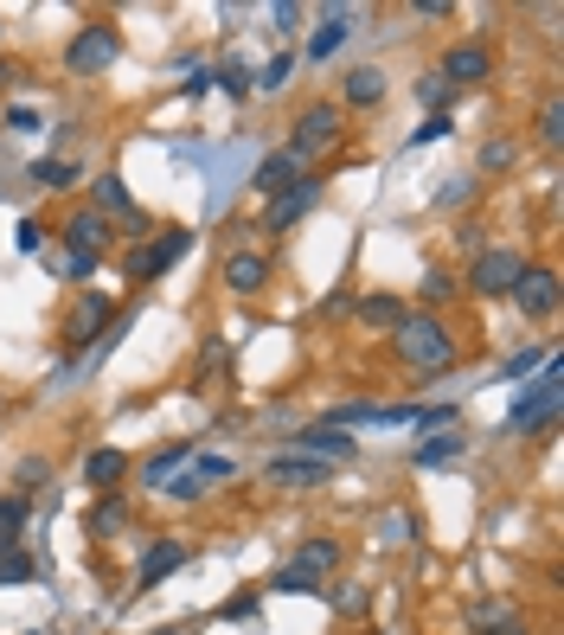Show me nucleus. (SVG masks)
I'll use <instances>...</instances> for the list:
<instances>
[{
	"label": "nucleus",
	"mask_w": 564,
	"mask_h": 635,
	"mask_svg": "<svg viewBox=\"0 0 564 635\" xmlns=\"http://www.w3.org/2000/svg\"><path fill=\"white\" fill-rule=\"evenodd\" d=\"M392 353H398V366H411V372H449L462 347H456V334H449L443 315H405V321L392 328Z\"/></svg>",
	"instance_id": "obj_1"
},
{
	"label": "nucleus",
	"mask_w": 564,
	"mask_h": 635,
	"mask_svg": "<svg viewBox=\"0 0 564 635\" xmlns=\"http://www.w3.org/2000/svg\"><path fill=\"white\" fill-rule=\"evenodd\" d=\"M559 385H564V366L559 353L539 366V379H526V392L513 398V411L500 418V436H526L533 423H552V411H559Z\"/></svg>",
	"instance_id": "obj_2"
},
{
	"label": "nucleus",
	"mask_w": 564,
	"mask_h": 635,
	"mask_svg": "<svg viewBox=\"0 0 564 635\" xmlns=\"http://www.w3.org/2000/svg\"><path fill=\"white\" fill-rule=\"evenodd\" d=\"M347 136V116H341V103H308V110H295V123H289V154L295 161H315V154H328V148H341Z\"/></svg>",
	"instance_id": "obj_3"
},
{
	"label": "nucleus",
	"mask_w": 564,
	"mask_h": 635,
	"mask_svg": "<svg viewBox=\"0 0 564 635\" xmlns=\"http://www.w3.org/2000/svg\"><path fill=\"white\" fill-rule=\"evenodd\" d=\"M123 59V33L110 26V20H90V26H77L65 46V71L70 77H110V65Z\"/></svg>",
	"instance_id": "obj_4"
},
{
	"label": "nucleus",
	"mask_w": 564,
	"mask_h": 635,
	"mask_svg": "<svg viewBox=\"0 0 564 635\" xmlns=\"http://www.w3.org/2000/svg\"><path fill=\"white\" fill-rule=\"evenodd\" d=\"M187 251H193V231H187V225H167V231H154L148 244H136V251H129L123 277H129V282H161L174 264H180V257H187Z\"/></svg>",
	"instance_id": "obj_5"
},
{
	"label": "nucleus",
	"mask_w": 564,
	"mask_h": 635,
	"mask_svg": "<svg viewBox=\"0 0 564 635\" xmlns=\"http://www.w3.org/2000/svg\"><path fill=\"white\" fill-rule=\"evenodd\" d=\"M110 328H116V302H110L103 289H84V295H77V308L65 315V347L70 353L103 347V341H116Z\"/></svg>",
	"instance_id": "obj_6"
},
{
	"label": "nucleus",
	"mask_w": 564,
	"mask_h": 635,
	"mask_svg": "<svg viewBox=\"0 0 564 635\" xmlns=\"http://www.w3.org/2000/svg\"><path fill=\"white\" fill-rule=\"evenodd\" d=\"M520 277H526V251H513V244H488V251H475V264H469V289H475V295H513Z\"/></svg>",
	"instance_id": "obj_7"
},
{
	"label": "nucleus",
	"mask_w": 564,
	"mask_h": 635,
	"mask_svg": "<svg viewBox=\"0 0 564 635\" xmlns=\"http://www.w3.org/2000/svg\"><path fill=\"white\" fill-rule=\"evenodd\" d=\"M59 244H65V257H84V264H97V257L116 244V225H110V218H103L97 206H77L65 225H59Z\"/></svg>",
	"instance_id": "obj_8"
},
{
	"label": "nucleus",
	"mask_w": 564,
	"mask_h": 635,
	"mask_svg": "<svg viewBox=\"0 0 564 635\" xmlns=\"http://www.w3.org/2000/svg\"><path fill=\"white\" fill-rule=\"evenodd\" d=\"M315 206H321V174H302L289 193L264 200V231H270V238H289V231H295V225H302Z\"/></svg>",
	"instance_id": "obj_9"
},
{
	"label": "nucleus",
	"mask_w": 564,
	"mask_h": 635,
	"mask_svg": "<svg viewBox=\"0 0 564 635\" xmlns=\"http://www.w3.org/2000/svg\"><path fill=\"white\" fill-rule=\"evenodd\" d=\"M513 308L526 321H552L559 315V270L552 264H526V277L513 282Z\"/></svg>",
	"instance_id": "obj_10"
},
{
	"label": "nucleus",
	"mask_w": 564,
	"mask_h": 635,
	"mask_svg": "<svg viewBox=\"0 0 564 635\" xmlns=\"http://www.w3.org/2000/svg\"><path fill=\"white\" fill-rule=\"evenodd\" d=\"M436 77H443L456 97H462V90H475V84H488V77H493L488 46H469V39H462V46H449V52H443V65H436Z\"/></svg>",
	"instance_id": "obj_11"
},
{
	"label": "nucleus",
	"mask_w": 564,
	"mask_h": 635,
	"mask_svg": "<svg viewBox=\"0 0 564 635\" xmlns=\"http://www.w3.org/2000/svg\"><path fill=\"white\" fill-rule=\"evenodd\" d=\"M289 443H295V456H321V462H334V469L352 462V449H359L347 430H334V423H302Z\"/></svg>",
	"instance_id": "obj_12"
},
{
	"label": "nucleus",
	"mask_w": 564,
	"mask_h": 635,
	"mask_svg": "<svg viewBox=\"0 0 564 635\" xmlns=\"http://www.w3.org/2000/svg\"><path fill=\"white\" fill-rule=\"evenodd\" d=\"M264 475L277 488H328L334 482V462H321V456H270Z\"/></svg>",
	"instance_id": "obj_13"
},
{
	"label": "nucleus",
	"mask_w": 564,
	"mask_h": 635,
	"mask_svg": "<svg viewBox=\"0 0 564 635\" xmlns=\"http://www.w3.org/2000/svg\"><path fill=\"white\" fill-rule=\"evenodd\" d=\"M302 174H308V161H295L289 148H277V154H264V161L251 167V187H257V200H277V193H289Z\"/></svg>",
	"instance_id": "obj_14"
},
{
	"label": "nucleus",
	"mask_w": 564,
	"mask_h": 635,
	"mask_svg": "<svg viewBox=\"0 0 564 635\" xmlns=\"http://www.w3.org/2000/svg\"><path fill=\"white\" fill-rule=\"evenodd\" d=\"M225 289L231 295H264L270 289V257L264 251H231L225 257Z\"/></svg>",
	"instance_id": "obj_15"
},
{
	"label": "nucleus",
	"mask_w": 564,
	"mask_h": 635,
	"mask_svg": "<svg viewBox=\"0 0 564 635\" xmlns=\"http://www.w3.org/2000/svg\"><path fill=\"white\" fill-rule=\"evenodd\" d=\"M180 564H187V546H180V539H154V546L141 553V564H136V590H154V584L174 577Z\"/></svg>",
	"instance_id": "obj_16"
},
{
	"label": "nucleus",
	"mask_w": 564,
	"mask_h": 635,
	"mask_svg": "<svg viewBox=\"0 0 564 635\" xmlns=\"http://www.w3.org/2000/svg\"><path fill=\"white\" fill-rule=\"evenodd\" d=\"M352 20H359V13H352V7H334V13H328V20H321V26H315V39H308V65H321V59H334V52H341V46H347Z\"/></svg>",
	"instance_id": "obj_17"
},
{
	"label": "nucleus",
	"mask_w": 564,
	"mask_h": 635,
	"mask_svg": "<svg viewBox=\"0 0 564 635\" xmlns=\"http://www.w3.org/2000/svg\"><path fill=\"white\" fill-rule=\"evenodd\" d=\"M123 475H129V456H123V449H90V456H84V482L97 494H116Z\"/></svg>",
	"instance_id": "obj_18"
},
{
	"label": "nucleus",
	"mask_w": 564,
	"mask_h": 635,
	"mask_svg": "<svg viewBox=\"0 0 564 635\" xmlns=\"http://www.w3.org/2000/svg\"><path fill=\"white\" fill-rule=\"evenodd\" d=\"M180 462H193V436H174L167 449H154V456L141 462V488H154V494H161V482H167V475H174Z\"/></svg>",
	"instance_id": "obj_19"
},
{
	"label": "nucleus",
	"mask_w": 564,
	"mask_h": 635,
	"mask_svg": "<svg viewBox=\"0 0 564 635\" xmlns=\"http://www.w3.org/2000/svg\"><path fill=\"white\" fill-rule=\"evenodd\" d=\"M97 212H103L110 225H116V218H123V225H141V206L129 200L123 174H103V180H97Z\"/></svg>",
	"instance_id": "obj_20"
},
{
	"label": "nucleus",
	"mask_w": 564,
	"mask_h": 635,
	"mask_svg": "<svg viewBox=\"0 0 564 635\" xmlns=\"http://www.w3.org/2000/svg\"><path fill=\"white\" fill-rule=\"evenodd\" d=\"M341 97L359 103V110H372V103L385 97V71H379V65H352L347 77H341Z\"/></svg>",
	"instance_id": "obj_21"
},
{
	"label": "nucleus",
	"mask_w": 564,
	"mask_h": 635,
	"mask_svg": "<svg viewBox=\"0 0 564 635\" xmlns=\"http://www.w3.org/2000/svg\"><path fill=\"white\" fill-rule=\"evenodd\" d=\"M352 308H359V328H385V334H392V328H398V321L411 315V308H405L398 295H359Z\"/></svg>",
	"instance_id": "obj_22"
},
{
	"label": "nucleus",
	"mask_w": 564,
	"mask_h": 635,
	"mask_svg": "<svg viewBox=\"0 0 564 635\" xmlns=\"http://www.w3.org/2000/svg\"><path fill=\"white\" fill-rule=\"evenodd\" d=\"M462 449H469V436H462V430H436L430 443H418V456H411V462H418V469H443V462H456Z\"/></svg>",
	"instance_id": "obj_23"
},
{
	"label": "nucleus",
	"mask_w": 564,
	"mask_h": 635,
	"mask_svg": "<svg viewBox=\"0 0 564 635\" xmlns=\"http://www.w3.org/2000/svg\"><path fill=\"white\" fill-rule=\"evenodd\" d=\"M33 187H39V193H70V187H77V161H65V154L33 161Z\"/></svg>",
	"instance_id": "obj_24"
},
{
	"label": "nucleus",
	"mask_w": 564,
	"mask_h": 635,
	"mask_svg": "<svg viewBox=\"0 0 564 635\" xmlns=\"http://www.w3.org/2000/svg\"><path fill=\"white\" fill-rule=\"evenodd\" d=\"M211 84H218V90H225L231 103H244V97L257 90V71H251V65H238V59H225V65H211Z\"/></svg>",
	"instance_id": "obj_25"
},
{
	"label": "nucleus",
	"mask_w": 564,
	"mask_h": 635,
	"mask_svg": "<svg viewBox=\"0 0 564 635\" xmlns=\"http://www.w3.org/2000/svg\"><path fill=\"white\" fill-rule=\"evenodd\" d=\"M26 533V494H0V553H13Z\"/></svg>",
	"instance_id": "obj_26"
},
{
	"label": "nucleus",
	"mask_w": 564,
	"mask_h": 635,
	"mask_svg": "<svg viewBox=\"0 0 564 635\" xmlns=\"http://www.w3.org/2000/svg\"><path fill=\"white\" fill-rule=\"evenodd\" d=\"M289 564H302V571H315V577H328V571L341 564V546H334V539H308V546H302V553H295V559H289Z\"/></svg>",
	"instance_id": "obj_27"
},
{
	"label": "nucleus",
	"mask_w": 564,
	"mask_h": 635,
	"mask_svg": "<svg viewBox=\"0 0 564 635\" xmlns=\"http://www.w3.org/2000/svg\"><path fill=\"white\" fill-rule=\"evenodd\" d=\"M270 590H277V597H315V590H321V577H315V571H302V564H282L277 577H270Z\"/></svg>",
	"instance_id": "obj_28"
},
{
	"label": "nucleus",
	"mask_w": 564,
	"mask_h": 635,
	"mask_svg": "<svg viewBox=\"0 0 564 635\" xmlns=\"http://www.w3.org/2000/svg\"><path fill=\"white\" fill-rule=\"evenodd\" d=\"M418 103H430V116H449V103H456V90L430 71V77H418Z\"/></svg>",
	"instance_id": "obj_29"
},
{
	"label": "nucleus",
	"mask_w": 564,
	"mask_h": 635,
	"mask_svg": "<svg viewBox=\"0 0 564 635\" xmlns=\"http://www.w3.org/2000/svg\"><path fill=\"white\" fill-rule=\"evenodd\" d=\"M193 475H200V482H231V475H238V462H231V456H211V449H200V456H193Z\"/></svg>",
	"instance_id": "obj_30"
},
{
	"label": "nucleus",
	"mask_w": 564,
	"mask_h": 635,
	"mask_svg": "<svg viewBox=\"0 0 564 635\" xmlns=\"http://www.w3.org/2000/svg\"><path fill=\"white\" fill-rule=\"evenodd\" d=\"M449 129H456V116H423L418 129H411V136H405V148H411V154H418V148H430V141H443V136H449Z\"/></svg>",
	"instance_id": "obj_31"
},
{
	"label": "nucleus",
	"mask_w": 564,
	"mask_h": 635,
	"mask_svg": "<svg viewBox=\"0 0 564 635\" xmlns=\"http://www.w3.org/2000/svg\"><path fill=\"white\" fill-rule=\"evenodd\" d=\"M289 71H295V52H277L270 65L257 71V90H264V97H277L282 84H289Z\"/></svg>",
	"instance_id": "obj_32"
},
{
	"label": "nucleus",
	"mask_w": 564,
	"mask_h": 635,
	"mask_svg": "<svg viewBox=\"0 0 564 635\" xmlns=\"http://www.w3.org/2000/svg\"><path fill=\"white\" fill-rule=\"evenodd\" d=\"M546 359H552V347H520L507 366H500V379H526V372H539Z\"/></svg>",
	"instance_id": "obj_33"
},
{
	"label": "nucleus",
	"mask_w": 564,
	"mask_h": 635,
	"mask_svg": "<svg viewBox=\"0 0 564 635\" xmlns=\"http://www.w3.org/2000/svg\"><path fill=\"white\" fill-rule=\"evenodd\" d=\"M33 577H39V564L26 559L20 546H13V553H0V584H33Z\"/></svg>",
	"instance_id": "obj_34"
},
{
	"label": "nucleus",
	"mask_w": 564,
	"mask_h": 635,
	"mask_svg": "<svg viewBox=\"0 0 564 635\" xmlns=\"http://www.w3.org/2000/svg\"><path fill=\"white\" fill-rule=\"evenodd\" d=\"M116 526H123V500H116V494H103V500L90 507V533H116Z\"/></svg>",
	"instance_id": "obj_35"
},
{
	"label": "nucleus",
	"mask_w": 564,
	"mask_h": 635,
	"mask_svg": "<svg viewBox=\"0 0 564 635\" xmlns=\"http://www.w3.org/2000/svg\"><path fill=\"white\" fill-rule=\"evenodd\" d=\"M423 302H436V308H443V302H456V277H449V270H423Z\"/></svg>",
	"instance_id": "obj_36"
},
{
	"label": "nucleus",
	"mask_w": 564,
	"mask_h": 635,
	"mask_svg": "<svg viewBox=\"0 0 564 635\" xmlns=\"http://www.w3.org/2000/svg\"><path fill=\"white\" fill-rule=\"evenodd\" d=\"M456 405H411V430H449Z\"/></svg>",
	"instance_id": "obj_37"
},
{
	"label": "nucleus",
	"mask_w": 564,
	"mask_h": 635,
	"mask_svg": "<svg viewBox=\"0 0 564 635\" xmlns=\"http://www.w3.org/2000/svg\"><path fill=\"white\" fill-rule=\"evenodd\" d=\"M513 161H520V148H513V141H488V148H482V174H507Z\"/></svg>",
	"instance_id": "obj_38"
},
{
	"label": "nucleus",
	"mask_w": 564,
	"mask_h": 635,
	"mask_svg": "<svg viewBox=\"0 0 564 635\" xmlns=\"http://www.w3.org/2000/svg\"><path fill=\"white\" fill-rule=\"evenodd\" d=\"M257 604H264V584H257V590H238L218 617H225V623H244V617H257Z\"/></svg>",
	"instance_id": "obj_39"
},
{
	"label": "nucleus",
	"mask_w": 564,
	"mask_h": 635,
	"mask_svg": "<svg viewBox=\"0 0 564 635\" xmlns=\"http://www.w3.org/2000/svg\"><path fill=\"white\" fill-rule=\"evenodd\" d=\"M161 494H167V500H200V494H206V482L187 469V475H167V482H161Z\"/></svg>",
	"instance_id": "obj_40"
},
{
	"label": "nucleus",
	"mask_w": 564,
	"mask_h": 635,
	"mask_svg": "<svg viewBox=\"0 0 564 635\" xmlns=\"http://www.w3.org/2000/svg\"><path fill=\"white\" fill-rule=\"evenodd\" d=\"M539 141H546V148H559V141H564V110H559V97L539 110Z\"/></svg>",
	"instance_id": "obj_41"
},
{
	"label": "nucleus",
	"mask_w": 564,
	"mask_h": 635,
	"mask_svg": "<svg viewBox=\"0 0 564 635\" xmlns=\"http://www.w3.org/2000/svg\"><path fill=\"white\" fill-rule=\"evenodd\" d=\"M507 617H513V604H500V597H493V604H475V610H469V623H475V630H493V623H507Z\"/></svg>",
	"instance_id": "obj_42"
},
{
	"label": "nucleus",
	"mask_w": 564,
	"mask_h": 635,
	"mask_svg": "<svg viewBox=\"0 0 564 635\" xmlns=\"http://www.w3.org/2000/svg\"><path fill=\"white\" fill-rule=\"evenodd\" d=\"M13 244H20L26 257H33V251H46V225H39V218H20V231H13Z\"/></svg>",
	"instance_id": "obj_43"
},
{
	"label": "nucleus",
	"mask_w": 564,
	"mask_h": 635,
	"mask_svg": "<svg viewBox=\"0 0 564 635\" xmlns=\"http://www.w3.org/2000/svg\"><path fill=\"white\" fill-rule=\"evenodd\" d=\"M469 193H475V174H456V180H449V187L436 193V206H462Z\"/></svg>",
	"instance_id": "obj_44"
},
{
	"label": "nucleus",
	"mask_w": 564,
	"mask_h": 635,
	"mask_svg": "<svg viewBox=\"0 0 564 635\" xmlns=\"http://www.w3.org/2000/svg\"><path fill=\"white\" fill-rule=\"evenodd\" d=\"M7 129H13V136H39V116H33V110H7Z\"/></svg>",
	"instance_id": "obj_45"
},
{
	"label": "nucleus",
	"mask_w": 564,
	"mask_h": 635,
	"mask_svg": "<svg viewBox=\"0 0 564 635\" xmlns=\"http://www.w3.org/2000/svg\"><path fill=\"white\" fill-rule=\"evenodd\" d=\"M270 20H277V33H295V26H302V7L282 0V7H270Z\"/></svg>",
	"instance_id": "obj_46"
},
{
	"label": "nucleus",
	"mask_w": 564,
	"mask_h": 635,
	"mask_svg": "<svg viewBox=\"0 0 564 635\" xmlns=\"http://www.w3.org/2000/svg\"><path fill=\"white\" fill-rule=\"evenodd\" d=\"M334 610H341V617H359V610H366V590H334Z\"/></svg>",
	"instance_id": "obj_47"
},
{
	"label": "nucleus",
	"mask_w": 564,
	"mask_h": 635,
	"mask_svg": "<svg viewBox=\"0 0 564 635\" xmlns=\"http://www.w3.org/2000/svg\"><path fill=\"white\" fill-rule=\"evenodd\" d=\"M46 475H52V469H46V462H39V456H33V462H20V488H39V482H46Z\"/></svg>",
	"instance_id": "obj_48"
},
{
	"label": "nucleus",
	"mask_w": 564,
	"mask_h": 635,
	"mask_svg": "<svg viewBox=\"0 0 564 635\" xmlns=\"http://www.w3.org/2000/svg\"><path fill=\"white\" fill-rule=\"evenodd\" d=\"M206 90H211V71L200 65V71H193V77H187V97H206Z\"/></svg>",
	"instance_id": "obj_49"
},
{
	"label": "nucleus",
	"mask_w": 564,
	"mask_h": 635,
	"mask_svg": "<svg viewBox=\"0 0 564 635\" xmlns=\"http://www.w3.org/2000/svg\"><path fill=\"white\" fill-rule=\"evenodd\" d=\"M7 84H20V65H13V59H0V90H7Z\"/></svg>",
	"instance_id": "obj_50"
},
{
	"label": "nucleus",
	"mask_w": 564,
	"mask_h": 635,
	"mask_svg": "<svg viewBox=\"0 0 564 635\" xmlns=\"http://www.w3.org/2000/svg\"><path fill=\"white\" fill-rule=\"evenodd\" d=\"M493 635H526V623H520V630H493Z\"/></svg>",
	"instance_id": "obj_51"
},
{
	"label": "nucleus",
	"mask_w": 564,
	"mask_h": 635,
	"mask_svg": "<svg viewBox=\"0 0 564 635\" xmlns=\"http://www.w3.org/2000/svg\"><path fill=\"white\" fill-rule=\"evenodd\" d=\"M154 635H187V630H154Z\"/></svg>",
	"instance_id": "obj_52"
}]
</instances>
